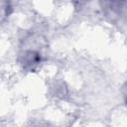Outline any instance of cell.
I'll use <instances>...</instances> for the list:
<instances>
[{
	"instance_id": "1",
	"label": "cell",
	"mask_w": 127,
	"mask_h": 127,
	"mask_svg": "<svg viewBox=\"0 0 127 127\" xmlns=\"http://www.w3.org/2000/svg\"><path fill=\"white\" fill-rule=\"evenodd\" d=\"M41 62V55L35 51H27L24 53L22 64L25 68H33Z\"/></svg>"
}]
</instances>
